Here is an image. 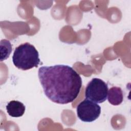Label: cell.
Returning a JSON list of instances; mask_svg holds the SVG:
<instances>
[{"label":"cell","instance_id":"6da1fadb","mask_svg":"<svg viewBox=\"0 0 131 131\" xmlns=\"http://www.w3.org/2000/svg\"><path fill=\"white\" fill-rule=\"evenodd\" d=\"M38 75L45 95L53 102L61 104L72 102L80 93L82 79L68 65L41 67Z\"/></svg>","mask_w":131,"mask_h":131},{"label":"cell","instance_id":"7a4b0ae2","mask_svg":"<svg viewBox=\"0 0 131 131\" xmlns=\"http://www.w3.org/2000/svg\"><path fill=\"white\" fill-rule=\"evenodd\" d=\"M14 65L22 70H28L37 67L40 62L39 53L35 47L25 42L16 47L12 56Z\"/></svg>","mask_w":131,"mask_h":131},{"label":"cell","instance_id":"3957f363","mask_svg":"<svg viewBox=\"0 0 131 131\" xmlns=\"http://www.w3.org/2000/svg\"><path fill=\"white\" fill-rule=\"evenodd\" d=\"M108 90L107 84L103 80L94 78L85 88V97L93 102L101 103L106 100Z\"/></svg>","mask_w":131,"mask_h":131},{"label":"cell","instance_id":"277c9868","mask_svg":"<svg viewBox=\"0 0 131 131\" xmlns=\"http://www.w3.org/2000/svg\"><path fill=\"white\" fill-rule=\"evenodd\" d=\"M76 111L77 117L80 120L91 122L100 116L101 107L96 102L85 98L78 105Z\"/></svg>","mask_w":131,"mask_h":131},{"label":"cell","instance_id":"5b68a950","mask_svg":"<svg viewBox=\"0 0 131 131\" xmlns=\"http://www.w3.org/2000/svg\"><path fill=\"white\" fill-rule=\"evenodd\" d=\"M6 108L8 115L12 117H21L26 110L24 104L17 100L10 101L7 103Z\"/></svg>","mask_w":131,"mask_h":131},{"label":"cell","instance_id":"8992f818","mask_svg":"<svg viewBox=\"0 0 131 131\" xmlns=\"http://www.w3.org/2000/svg\"><path fill=\"white\" fill-rule=\"evenodd\" d=\"M108 102L113 105L120 104L123 100V94L120 87L113 86L108 90L107 98Z\"/></svg>","mask_w":131,"mask_h":131},{"label":"cell","instance_id":"52a82bcc","mask_svg":"<svg viewBox=\"0 0 131 131\" xmlns=\"http://www.w3.org/2000/svg\"><path fill=\"white\" fill-rule=\"evenodd\" d=\"M12 50V47L10 41L6 39H2L0 42L1 61L7 59L10 56Z\"/></svg>","mask_w":131,"mask_h":131}]
</instances>
